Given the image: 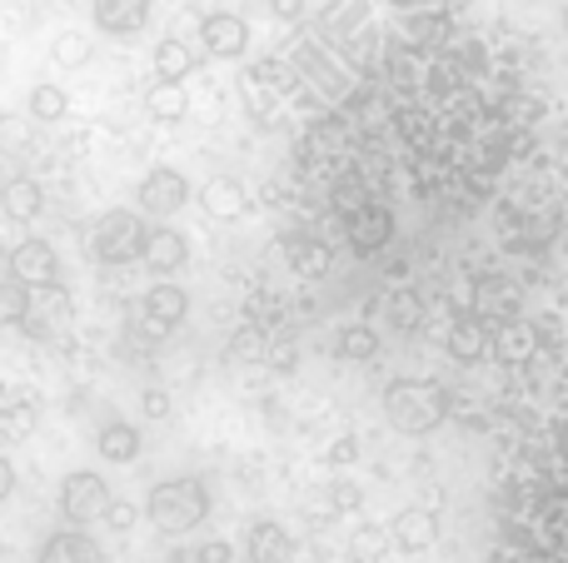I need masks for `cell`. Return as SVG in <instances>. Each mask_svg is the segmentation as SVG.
Listing matches in <instances>:
<instances>
[{
    "mask_svg": "<svg viewBox=\"0 0 568 563\" xmlns=\"http://www.w3.org/2000/svg\"><path fill=\"white\" fill-rule=\"evenodd\" d=\"M105 509H110V484L95 469L65 474V484H60V514H65V524H95V519H105Z\"/></svg>",
    "mask_w": 568,
    "mask_h": 563,
    "instance_id": "5b68a950",
    "label": "cell"
},
{
    "mask_svg": "<svg viewBox=\"0 0 568 563\" xmlns=\"http://www.w3.org/2000/svg\"><path fill=\"white\" fill-rule=\"evenodd\" d=\"M539 339H544L539 325H529V319H504V325L494 329V359H499V365H529Z\"/></svg>",
    "mask_w": 568,
    "mask_h": 563,
    "instance_id": "9a60e30c",
    "label": "cell"
},
{
    "mask_svg": "<svg viewBox=\"0 0 568 563\" xmlns=\"http://www.w3.org/2000/svg\"><path fill=\"white\" fill-rule=\"evenodd\" d=\"M10 489H16V464L0 454V499H10Z\"/></svg>",
    "mask_w": 568,
    "mask_h": 563,
    "instance_id": "f6af8a7d",
    "label": "cell"
},
{
    "mask_svg": "<svg viewBox=\"0 0 568 563\" xmlns=\"http://www.w3.org/2000/svg\"><path fill=\"white\" fill-rule=\"evenodd\" d=\"M389 539L404 549V554H424V549L439 539V524H434L429 509H404V514L389 524Z\"/></svg>",
    "mask_w": 568,
    "mask_h": 563,
    "instance_id": "44dd1931",
    "label": "cell"
},
{
    "mask_svg": "<svg viewBox=\"0 0 568 563\" xmlns=\"http://www.w3.org/2000/svg\"><path fill=\"white\" fill-rule=\"evenodd\" d=\"M170 563H180V559H170Z\"/></svg>",
    "mask_w": 568,
    "mask_h": 563,
    "instance_id": "f907efd6",
    "label": "cell"
},
{
    "mask_svg": "<svg viewBox=\"0 0 568 563\" xmlns=\"http://www.w3.org/2000/svg\"><path fill=\"white\" fill-rule=\"evenodd\" d=\"M40 563H105L100 554V544L85 534V529H60V534H50L45 544H40Z\"/></svg>",
    "mask_w": 568,
    "mask_h": 563,
    "instance_id": "2e32d148",
    "label": "cell"
},
{
    "mask_svg": "<svg viewBox=\"0 0 568 563\" xmlns=\"http://www.w3.org/2000/svg\"><path fill=\"white\" fill-rule=\"evenodd\" d=\"M250 80H255L260 90H270V95H284L290 85H300V75H294V65H280V60H260V65H250Z\"/></svg>",
    "mask_w": 568,
    "mask_h": 563,
    "instance_id": "e575fe53",
    "label": "cell"
},
{
    "mask_svg": "<svg viewBox=\"0 0 568 563\" xmlns=\"http://www.w3.org/2000/svg\"><path fill=\"white\" fill-rule=\"evenodd\" d=\"M334 355H339L344 365H369V359L379 355V335H374L369 325H349L334 339Z\"/></svg>",
    "mask_w": 568,
    "mask_h": 563,
    "instance_id": "f546056e",
    "label": "cell"
},
{
    "mask_svg": "<svg viewBox=\"0 0 568 563\" xmlns=\"http://www.w3.org/2000/svg\"><path fill=\"white\" fill-rule=\"evenodd\" d=\"M519 305H524V295H519V285H514V279L489 275V279H479V285H474V315L489 319V325L519 319Z\"/></svg>",
    "mask_w": 568,
    "mask_h": 563,
    "instance_id": "4fadbf2b",
    "label": "cell"
},
{
    "mask_svg": "<svg viewBox=\"0 0 568 563\" xmlns=\"http://www.w3.org/2000/svg\"><path fill=\"white\" fill-rule=\"evenodd\" d=\"M135 205L145 209V215H155V219L175 215V209H185V205H190V180L180 175L175 165L150 170V175L140 180V190H135Z\"/></svg>",
    "mask_w": 568,
    "mask_h": 563,
    "instance_id": "8992f818",
    "label": "cell"
},
{
    "mask_svg": "<svg viewBox=\"0 0 568 563\" xmlns=\"http://www.w3.org/2000/svg\"><path fill=\"white\" fill-rule=\"evenodd\" d=\"M145 514L160 534H190L210 519V489L200 479H165L150 489Z\"/></svg>",
    "mask_w": 568,
    "mask_h": 563,
    "instance_id": "7a4b0ae2",
    "label": "cell"
},
{
    "mask_svg": "<svg viewBox=\"0 0 568 563\" xmlns=\"http://www.w3.org/2000/svg\"><path fill=\"white\" fill-rule=\"evenodd\" d=\"M265 365H275L280 375H290V369L300 365V345H294V339H270V355H265Z\"/></svg>",
    "mask_w": 568,
    "mask_h": 563,
    "instance_id": "8d00e7d4",
    "label": "cell"
},
{
    "mask_svg": "<svg viewBox=\"0 0 568 563\" xmlns=\"http://www.w3.org/2000/svg\"><path fill=\"white\" fill-rule=\"evenodd\" d=\"M65 319H70V295L60 285H50V289H36V305H30V315H26V325H20V329L45 339L50 329L65 325Z\"/></svg>",
    "mask_w": 568,
    "mask_h": 563,
    "instance_id": "7402d4cb",
    "label": "cell"
},
{
    "mask_svg": "<svg viewBox=\"0 0 568 563\" xmlns=\"http://www.w3.org/2000/svg\"><path fill=\"white\" fill-rule=\"evenodd\" d=\"M50 55H55V65H65V70H80L90 60V40L80 35V30H65V35L55 40V50H50Z\"/></svg>",
    "mask_w": 568,
    "mask_h": 563,
    "instance_id": "d590c367",
    "label": "cell"
},
{
    "mask_svg": "<svg viewBox=\"0 0 568 563\" xmlns=\"http://www.w3.org/2000/svg\"><path fill=\"white\" fill-rule=\"evenodd\" d=\"M270 16L284 20V25H294V20L310 16V0H270Z\"/></svg>",
    "mask_w": 568,
    "mask_h": 563,
    "instance_id": "7bdbcfd3",
    "label": "cell"
},
{
    "mask_svg": "<svg viewBox=\"0 0 568 563\" xmlns=\"http://www.w3.org/2000/svg\"><path fill=\"white\" fill-rule=\"evenodd\" d=\"M140 315H145L150 335H170L190 315V295L180 285H150L145 299H140Z\"/></svg>",
    "mask_w": 568,
    "mask_h": 563,
    "instance_id": "8fae6325",
    "label": "cell"
},
{
    "mask_svg": "<svg viewBox=\"0 0 568 563\" xmlns=\"http://www.w3.org/2000/svg\"><path fill=\"white\" fill-rule=\"evenodd\" d=\"M245 554L250 563H290L294 539L284 534V524H275V519H255L245 534Z\"/></svg>",
    "mask_w": 568,
    "mask_h": 563,
    "instance_id": "e0dca14e",
    "label": "cell"
},
{
    "mask_svg": "<svg viewBox=\"0 0 568 563\" xmlns=\"http://www.w3.org/2000/svg\"><path fill=\"white\" fill-rule=\"evenodd\" d=\"M30 115H36L40 125H60V120L70 115V95L60 85H36L30 90Z\"/></svg>",
    "mask_w": 568,
    "mask_h": 563,
    "instance_id": "d6a6232c",
    "label": "cell"
},
{
    "mask_svg": "<svg viewBox=\"0 0 568 563\" xmlns=\"http://www.w3.org/2000/svg\"><path fill=\"white\" fill-rule=\"evenodd\" d=\"M384 309H389V325H394V329H404V335L424 325V295H419V289H414V285L394 289V295L384 299Z\"/></svg>",
    "mask_w": 568,
    "mask_h": 563,
    "instance_id": "1f68e13d",
    "label": "cell"
},
{
    "mask_svg": "<svg viewBox=\"0 0 568 563\" xmlns=\"http://www.w3.org/2000/svg\"><path fill=\"white\" fill-rule=\"evenodd\" d=\"M444 349H449L454 365H479V359L494 349L489 319H479V315H459V319L449 325V335H444Z\"/></svg>",
    "mask_w": 568,
    "mask_h": 563,
    "instance_id": "7c38bea8",
    "label": "cell"
},
{
    "mask_svg": "<svg viewBox=\"0 0 568 563\" xmlns=\"http://www.w3.org/2000/svg\"><path fill=\"white\" fill-rule=\"evenodd\" d=\"M185 259H190V239L180 235V229H170V225L150 229V239H145V269H155V275H175Z\"/></svg>",
    "mask_w": 568,
    "mask_h": 563,
    "instance_id": "ac0fdd59",
    "label": "cell"
},
{
    "mask_svg": "<svg viewBox=\"0 0 568 563\" xmlns=\"http://www.w3.org/2000/svg\"><path fill=\"white\" fill-rule=\"evenodd\" d=\"M359 25H369L364 0H334V6L320 16V30H324V40H329V45H344V40H349Z\"/></svg>",
    "mask_w": 568,
    "mask_h": 563,
    "instance_id": "d4e9b609",
    "label": "cell"
},
{
    "mask_svg": "<svg viewBox=\"0 0 568 563\" xmlns=\"http://www.w3.org/2000/svg\"><path fill=\"white\" fill-rule=\"evenodd\" d=\"M290 65H294V75H300V85H310L324 105H349V100H354L349 75H344V70H334L329 60H324V50L310 45V40H304V45H294Z\"/></svg>",
    "mask_w": 568,
    "mask_h": 563,
    "instance_id": "277c9868",
    "label": "cell"
},
{
    "mask_svg": "<svg viewBox=\"0 0 568 563\" xmlns=\"http://www.w3.org/2000/svg\"><path fill=\"white\" fill-rule=\"evenodd\" d=\"M10 275L20 279V285L30 289H50L60 285V255L50 239H20L16 249H10Z\"/></svg>",
    "mask_w": 568,
    "mask_h": 563,
    "instance_id": "ba28073f",
    "label": "cell"
},
{
    "mask_svg": "<svg viewBox=\"0 0 568 563\" xmlns=\"http://www.w3.org/2000/svg\"><path fill=\"white\" fill-rule=\"evenodd\" d=\"M225 355L240 359V365H265V355H270V329L255 325V319H250V325H240L235 335H230Z\"/></svg>",
    "mask_w": 568,
    "mask_h": 563,
    "instance_id": "83f0119b",
    "label": "cell"
},
{
    "mask_svg": "<svg viewBox=\"0 0 568 563\" xmlns=\"http://www.w3.org/2000/svg\"><path fill=\"white\" fill-rule=\"evenodd\" d=\"M389 6H414V0H389Z\"/></svg>",
    "mask_w": 568,
    "mask_h": 563,
    "instance_id": "bcb514c9",
    "label": "cell"
},
{
    "mask_svg": "<svg viewBox=\"0 0 568 563\" xmlns=\"http://www.w3.org/2000/svg\"><path fill=\"white\" fill-rule=\"evenodd\" d=\"M90 16L105 35H135L150 20V0H90Z\"/></svg>",
    "mask_w": 568,
    "mask_h": 563,
    "instance_id": "5bb4252c",
    "label": "cell"
},
{
    "mask_svg": "<svg viewBox=\"0 0 568 563\" xmlns=\"http://www.w3.org/2000/svg\"><path fill=\"white\" fill-rule=\"evenodd\" d=\"M0 209H6V219H16V225H30V219L45 209V190L30 175H10L6 185H0Z\"/></svg>",
    "mask_w": 568,
    "mask_h": 563,
    "instance_id": "d6986e66",
    "label": "cell"
},
{
    "mask_svg": "<svg viewBox=\"0 0 568 563\" xmlns=\"http://www.w3.org/2000/svg\"><path fill=\"white\" fill-rule=\"evenodd\" d=\"M135 519H140V509H135V504H125V499H110L105 524L115 529V534H130V529H135Z\"/></svg>",
    "mask_w": 568,
    "mask_h": 563,
    "instance_id": "f35d334b",
    "label": "cell"
},
{
    "mask_svg": "<svg viewBox=\"0 0 568 563\" xmlns=\"http://www.w3.org/2000/svg\"><path fill=\"white\" fill-rule=\"evenodd\" d=\"M384 544H389V534H379V529H359V534H354V544H349V554L359 559V563H369Z\"/></svg>",
    "mask_w": 568,
    "mask_h": 563,
    "instance_id": "74e56055",
    "label": "cell"
},
{
    "mask_svg": "<svg viewBox=\"0 0 568 563\" xmlns=\"http://www.w3.org/2000/svg\"><path fill=\"white\" fill-rule=\"evenodd\" d=\"M354 459H359V439H354V434L334 439V449H329V464H334V469H344V464H354Z\"/></svg>",
    "mask_w": 568,
    "mask_h": 563,
    "instance_id": "ee69618b",
    "label": "cell"
},
{
    "mask_svg": "<svg viewBox=\"0 0 568 563\" xmlns=\"http://www.w3.org/2000/svg\"><path fill=\"white\" fill-rule=\"evenodd\" d=\"M284 259L300 279H324L334 269V245L314 229H300V235H284Z\"/></svg>",
    "mask_w": 568,
    "mask_h": 563,
    "instance_id": "30bf717a",
    "label": "cell"
},
{
    "mask_svg": "<svg viewBox=\"0 0 568 563\" xmlns=\"http://www.w3.org/2000/svg\"><path fill=\"white\" fill-rule=\"evenodd\" d=\"M334 514H354V509L364 504V489L359 484H334Z\"/></svg>",
    "mask_w": 568,
    "mask_h": 563,
    "instance_id": "60d3db41",
    "label": "cell"
},
{
    "mask_svg": "<svg viewBox=\"0 0 568 563\" xmlns=\"http://www.w3.org/2000/svg\"><path fill=\"white\" fill-rule=\"evenodd\" d=\"M344 239L354 245V255H379L384 245L394 239V209L379 205V199H369L364 209H354L349 219H344Z\"/></svg>",
    "mask_w": 568,
    "mask_h": 563,
    "instance_id": "52a82bcc",
    "label": "cell"
},
{
    "mask_svg": "<svg viewBox=\"0 0 568 563\" xmlns=\"http://www.w3.org/2000/svg\"><path fill=\"white\" fill-rule=\"evenodd\" d=\"M145 239L150 229L135 209H105L95 219V229H90V249H95L100 265H135V259H145Z\"/></svg>",
    "mask_w": 568,
    "mask_h": 563,
    "instance_id": "3957f363",
    "label": "cell"
},
{
    "mask_svg": "<svg viewBox=\"0 0 568 563\" xmlns=\"http://www.w3.org/2000/svg\"><path fill=\"white\" fill-rule=\"evenodd\" d=\"M190 70H195V55H190L185 40H160L155 45V80H190Z\"/></svg>",
    "mask_w": 568,
    "mask_h": 563,
    "instance_id": "4dcf8cb0",
    "label": "cell"
},
{
    "mask_svg": "<svg viewBox=\"0 0 568 563\" xmlns=\"http://www.w3.org/2000/svg\"><path fill=\"white\" fill-rule=\"evenodd\" d=\"M245 205H250V190L230 175H215L205 190H200V209H205L210 219H240Z\"/></svg>",
    "mask_w": 568,
    "mask_h": 563,
    "instance_id": "ffe728a7",
    "label": "cell"
},
{
    "mask_svg": "<svg viewBox=\"0 0 568 563\" xmlns=\"http://www.w3.org/2000/svg\"><path fill=\"white\" fill-rule=\"evenodd\" d=\"M329 205H334V215H344V219L369 205V180H364V170H339V175H334Z\"/></svg>",
    "mask_w": 568,
    "mask_h": 563,
    "instance_id": "484cf974",
    "label": "cell"
},
{
    "mask_svg": "<svg viewBox=\"0 0 568 563\" xmlns=\"http://www.w3.org/2000/svg\"><path fill=\"white\" fill-rule=\"evenodd\" d=\"M145 105H150V115H155L160 125H180V120L190 115L185 80H155V85H150V95H145Z\"/></svg>",
    "mask_w": 568,
    "mask_h": 563,
    "instance_id": "cb8c5ba5",
    "label": "cell"
},
{
    "mask_svg": "<svg viewBox=\"0 0 568 563\" xmlns=\"http://www.w3.org/2000/svg\"><path fill=\"white\" fill-rule=\"evenodd\" d=\"M564 30H568V6H564Z\"/></svg>",
    "mask_w": 568,
    "mask_h": 563,
    "instance_id": "c3c4849f",
    "label": "cell"
},
{
    "mask_svg": "<svg viewBox=\"0 0 568 563\" xmlns=\"http://www.w3.org/2000/svg\"><path fill=\"white\" fill-rule=\"evenodd\" d=\"M95 449H100V459H110V464H135L145 444H140V429L135 424H125V419H110V424H100Z\"/></svg>",
    "mask_w": 568,
    "mask_h": 563,
    "instance_id": "603a6c76",
    "label": "cell"
},
{
    "mask_svg": "<svg viewBox=\"0 0 568 563\" xmlns=\"http://www.w3.org/2000/svg\"><path fill=\"white\" fill-rule=\"evenodd\" d=\"M200 45H205L215 60L245 55V50H250L245 16H235V10H215V16H205V25H200Z\"/></svg>",
    "mask_w": 568,
    "mask_h": 563,
    "instance_id": "9c48e42d",
    "label": "cell"
},
{
    "mask_svg": "<svg viewBox=\"0 0 568 563\" xmlns=\"http://www.w3.org/2000/svg\"><path fill=\"white\" fill-rule=\"evenodd\" d=\"M0 135H6V115H0Z\"/></svg>",
    "mask_w": 568,
    "mask_h": 563,
    "instance_id": "7dc6e473",
    "label": "cell"
},
{
    "mask_svg": "<svg viewBox=\"0 0 568 563\" xmlns=\"http://www.w3.org/2000/svg\"><path fill=\"white\" fill-rule=\"evenodd\" d=\"M190 563H235V549L225 544V539H205V544L195 549V559Z\"/></svg>",
    "mask_w": 568,
    "mask_h": 563,
    "instance_id": "ab89813d",
    "label": "cell"
},
{
    "mask_svg": "<svg viewBox=\"0 0 568 563\" xmlns=\"http://www.w3.org/2000/svg\"><path fill=\"white\" fill-rule=\"evenodd\" d=\"M344 55H349V65H354V75H374L379 70V55H384V45H379V30L374 25H359L349 40H344Z\"/></svg>",
    "mask_w": 568,
    "mask_h": 563,
    "instance_id": "4316f807",
    "label": "cell"
},
{
    "mask_svg": "<svg viewBox=\"0 0 568 563\" xmlns=\"http://www.w3.org/2000/svg\"><path fill=\"white\" fill-rule=\"evenodd\" d=\"M30 305H36V289L20 285V279L10 275L6 285H0V325H26Z\"/></svg>",
    "mask_w": 568,
    "mask_h": 563,
    "instance_id": "836d02e7",
    "label": "cell"
},
{
    "mask_svg": "<svg viewBox=\"0 0 568 563\" xmlns=\"http://www.w3.org/2000/svg\"><path fill=\"white\" fill-rule=\"evenodd\" d=\"M349 140H354V130L344 125L339 115H329V120H320V125H310V155L334 160V155H344V150H349Z\"/></svg>",
    "mask_w": 568,
    "mask_h": 563,
    "instance_id": "f1b7e54d",
    "label": "cell"
},
{
    "mask_svg": "<svg viewBox=\"0 0 568 563\" xmlns=\"http://www.w3.org/2000/svg\"><path fill=\"white\" fill-rule=\"evenodd\" d=\"M140 409H145V419H170V395L165 389H145V395H140Z\"/></svg>",
    "mask_w": 568,
    "mask_h": 563,
    "instance_id": "b9f144b4",
    "label": "cell"
},
{
    "mask_svg": "<svg viewBox=\"0 0 568 563\" xmlns=\"http://www.w3.org/2000/svg\"><path fill=\"white\" fill-rule=\"evenodd\" d=\"M384 414L399 434H429L454 414V405L444 395V385H434V379H394L384 389Z\"/></svg>",
    "mask_w": 568,
    "mask_h": 563,
    "instance_id": "6da1fadb",
    "label": "cell"
},
{
    "mask_svg": "<svg viewBox=\"0 0 568 563\" xmlns=\"http://www.w3.org/2000/svg\"><path fill=\"white\" fill-rule=\"evenodd\" d=\"M564 160H568V145H564Z\"/></svg>",
    "mask_w": 568,
    "mask_h": 563,
    "instance_id": "681fc988",
    "label": "cell"
}]
</instances>
